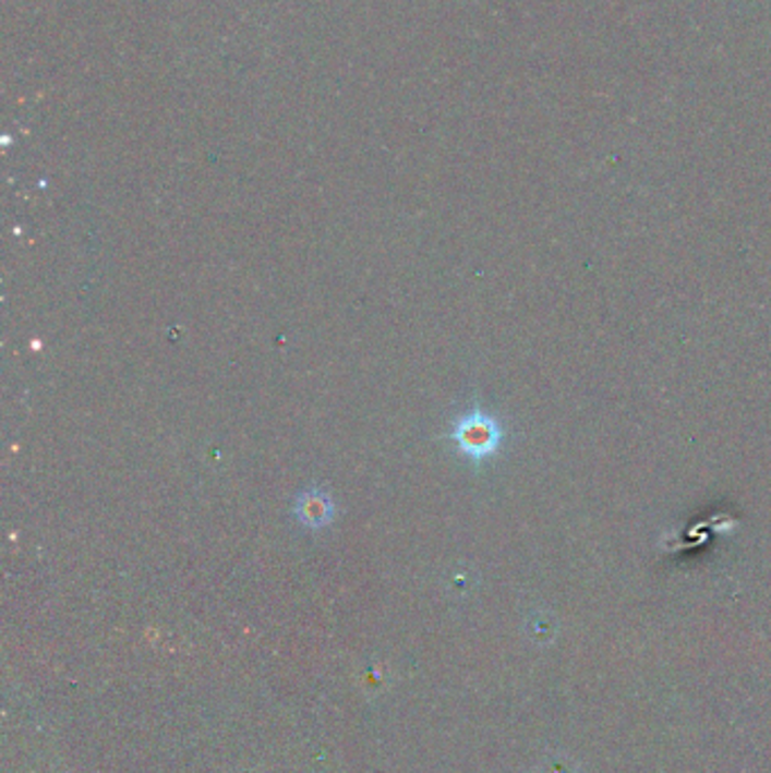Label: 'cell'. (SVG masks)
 <instances>
[{"label":"cell","instance_id":"obj_1","mask_svg":"<svg viewBox=\"0 0 771 773\" xmlns=\"http://www.w3.org/2000/svg\"><path fill=\"white\" fill-rule=\"evenodd\" d=\"M501 437L503 432L498 423L484 412H471L461 416L453 430V439L459 452H465L471 459H484L496 452L501 446Z\"/></svg>","mask_w":771,"mask_h":773},{"label":"cell","instance_id":"obj_2","mask_svg":"<svg viewBox=\"0 0 771 773\" xmlns=\"http://www.w3.org/2000/svg\"><path fill=\"white\" fill-rule=\"evenodd\" d=\"M294 511L305 528H313V530L324 528V524H328L335 516V507L330 498L320 491H308L303 496H299Z\"/></svg>","mask_w":771,"mask_h":773}]
</instances>
